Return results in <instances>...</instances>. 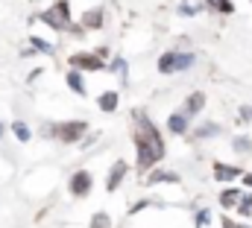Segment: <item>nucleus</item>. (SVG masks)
Wrapping results in <instances>:
<instances>
[{
  "mask_svg": "<svg viewBox=\"0 0 252 228\" xmlns=\"http://www.w3.org/2000/svg\"><path fill=\"white\" fill-rule=\"evenodd\" d=\"M135 143H138V167H141V170H150V164H156V161H158L156 149H153V146H150L141 135L135 138Z\"/></svg>",
  "mask_w": 252,
  "mask_h": 228,
  "instance_id": "nucleus-5",
  "label": "nucleus"
},
{
  "mask_svg": "<svg viewBox=\"0 0 252 228\" xmlns=\"http://www.w3.org/2000/svg\"><path fill=\"white\" fill-rule=\"evenodd\" d=\"M241 175V167H232V164H214V178L217 181H232V178H238Z\"/></svg>",
  "mask_w": 252,
  "mask_h": 228,
  "instance_id": "nucleus-8",
  "label": "nucleus"
},
{
  "mask_svg": "<svg viewBox=\"0 0 252 228\" xmlns=\"http://www.w3.org/2000/svg\"><path fill=\"white\" fill-rule=\"evenodd\" d=\"M241 196H244V193H241V190H235V187H232V190H223V196H220V205H223V208H238Z\"/></svg>",
  "mask_w": 252,
  "mask_h": 228,
  "instance_id": "nucleus-14",
  "label": "nucleus"
},
{
  "mask_svg": "<svg viewBox=\"0 0 252 228\" xmlns=\"http://www.w3.org/2000/svg\"><path fill=\"white\" fill-rule=\"evenodd\" d=\"M135 120H138V126H141V132H138V135H141V138H144V141H147V143L156 149V155L161 158V155H164V143H161V138H158L156 126H153V123H150L144 114H135Z\"/></svg>",
  "mask_w": 252,
  "mask_h": 228,
  "instance_id": "nucleus-3",
  "label": "nucleus"
},
{
  "mask_svg": "<svg viewBox=\"0 0 252 228\" xmlns=\"http://www.w3.org/2000/svg\"><path fill=\"white\" fill-rule=\"evenodd\" d=\"M232 146H235V152H250L252 141H250V138H235V143H232Z\"/></svg>",
  "mask_w": 252,
  "mask_h": 228,
  "instance_id": "nucleus-22",
  "label": "nucleus"
},
{
  "mask_svg": "<svg viewBox=\"0 0 252 228\" xmlns=\"http://www.w3.org/2000/svg\"><path fill=\"white\" fill-rule=\"evenodd\" d=\"M208 220H211V211H208V208H202V211L196 214V228H205V226H208Z\"/></svg>",
  "mask_w": 252,
  "mask_h": 228,
  "instance_id": "nucleus-23",
  "label": "nucleus"
},
{
  "mask_svg": "<svg viewBox=\"0 0 252 228\" xmlns=\"http://www.w3.org/2000/svg\"><path fill=\"white\" fill-rule=\"evenodd\" d=\"M0 135H3V123H0Z\"/></svg>",
  "mask_w": 252,
  "mask_h": 228,
  "instance_id": "nucleus-27",
  "label": "nucleus"
},
{
  "mask_svg": "<svg viewBox=\"0 0 252 228\" xmlns=\"http://www.w3.org/2000/svg\"><path fill=\"white\" fill-rule=\"evenodd\" d=\"M193 61H196L193 53L173 50V53H164V56L158 58V70H161V73H182V70H188Z\"/></svg>",
  "mask_w": 252,
  "mask_h": 228,
  "instance_id": "nucleus-1",
  "label": "nucleus"
},
{
  "mask_svg": "<svg viewBox=\"0 0 252 228\" xmlns=\"http://www.w3.org/2000/svg\"><path fill=\"white\" fill-rule=\"evenodd\" d=\"M12 132H15V138H18V141H30V126H27V123H21V120H18V123H12Z\"/></svg>",
  "mask_w": 252,
  "mask_h": 228,
  "instance_id": "nucleus-17",
  "label": "nucleus"
},
{
  "mask_svg": "<svg viewBox=\"0 0 252 228\" xmlns=\"http://www.w3.org/2000/svg\"><path fill=\"white\" fill-rule=\"evenodd\" d=\"M217 132H220V129H217L214 123H205V126H199V129H196V135H199V138H214Z\"/></svg>",
  "mask_w": 252,
  "mask_h": 228,
  "instance_id": "nucleus-21",
  "label": "nucleus"
},
{
  "mask_svg": "<svg viewBox=\"0 0 252 228\" xmlns=\"http://www.w3.org/2000/svg\"><path fill=\"white\" fill-rule=\"evenodd\" d=\"M30 41H32V47H35V50H38V53H53V44H47V41H44V38H35V35H32V38H30Z\"/></svg>",
  "mask_w": 252,
  "mask_h": 228,
  "instance_id": "nucleus-20",
  "label": "nucleus"
},
{
  "mask_svg": "<svg viewBox=\"0 0 252 228\" xmlns=\"http://www.w3.org/2000/svg\"><path fill=\"white\" fill-rule=\"evenodd\" d=\"M126 175V161H115V167L109 172V190H118V184L124 181Z\"/></svg>",
  "mask_w": 252,
  "mask_h": 228,
  "instance_id": "nucleus-10",
  "label": "nucleus"
},
{
  "mask_svg": "<svg viewBox=\"0 0 252 228\" xmlns=\"http://www.w3.org/2000/svg\"><path fill=\"white\" fill-rule=\"evenodd\" d=\"M85 27H103V9H94L85 15Z\"/></svg>",
  "mask_w": 252,
  "mask_h": 228,
  "instance_id": "nucleus-16",
  "label": "nucleus"
},
{
  "mask_svg": "<svg viewBox=\"0 0 252 228\" xmlns=\"http://www.w3.org/2000/svg\"><path fill=\"white\" fill-rule=\"evenodd\" d=\"M97 106H100L103 112H115V109H118V94H115V91H106V94H100Z\"/></svg>",
  "mask_w": 252,
  "mask_h": 228,
  "instance_id": "nucleus-13",
  "label": "nucleus"
},
{
  "mask_svg": "<svg viewBox=\"0 0 252 228\" xmlns=\"http://www.w3.org/2000/svg\"><path fill=\"white\" fill-rule=\"evenodd\" d=\"M211 3H214L217 9H223V12H232V9H235V6H232V0H211Z\"/></svg>",
  "mask_w": 252,
  "mask_h": 228,
  "instance_id": "nucleus-24",
  "label": "nucleus"
},
{
  "mask_svg": "<svg viewBox=\"0 0 252 228\" xmlns=\"http://www.w3.org/2000/svg\"><path fill=\"white\" fill-rule=\"evenodd\" d=\"M179 12H182V15H196V12H199V6H188V3H182V6H179Z\"/></svg>",
  "mask_w": 252,
  "mask_h": 228,
  "instance_id": "nucleus-25",
  "label": "nucleus"
},
{
  "mask_svg": "<svg viewBox=\"0 0 252 228\" xmlns=\"http://www.w3.org/2000/svg\"><path fill=\"white\" fill-rule=\"evenodd\" d=\"M238 211H241L244 217H252V193H244V196H241V202H238Z\"/></svg>",
  "mask_w": 252,
  "mask_h": 228,
  "instance_id": "nucleus-18",
  "label": "nucleus"
},
{
  "mask_svg": "<svg viewBox=\"0 0 252 228\" xmlns=\"http://www.w3.org/2000/svg\"><path fill=\"white\" fill-rule=\"evenodd\" d=\"M41 21L44 24H50L53 29H73V32H79V27H70V15H67V3H56L53 9H47L44 15H41Z\"/></svg>",
  "mask_w": 252,
  "mask_h": 228,
  "instance_id": "nucleus-2",
  "label": "nucleus"
},
{
  "mask_svg": "<svg viewBox=\"0 0 252 228\" xmlns=\"http://www.w3.org/2000/svg\"><path fill=\"white\" fill-rule=\"evenodd\" d=\"M167 129H170L173 135L188 132V112L185 114H170V117H167Z\"/></svg>",
  "mask_w": 252,
  "mask_h": 228,
  "instance_id": "nucleus-9",
  "label": "nucleus"
},
{
  "mask_svg": "<svg viewBox=\"0 0 252 228\" xmlns=\"http://www.w3.org/2000/svg\"><path fill=\"white\" fill-rule=\"evenodd\" d=\"M85 129H88V123L73 120V123H56L50 132H53L56 138H62V141H79V138L85 135Z\"/></svg>",
  "mask_w": 252,
  "mask_h": 228,
  "instance_id": "nucleus-4",
  "label": "nucleus"
},
{
  "mask_svg": "<svg viewBox=\"0 0 252 228\" xmlns=\"http://www.w3.org/2000/svg\"><path fill=\"white\" fill-rule=\"evenodd\" d=\"M109 226H112L109 214H94V217H91V228H109Z\"/></svg>",
  "mask_w": 252,
  "mask_h": 228,
  "instance_id": "nucleus-19",
  "label": "nucleus"
},
{
  "mask_svg": "<svg viewBox=\"0 0 252 228\" xmlns=\"http://www.w3.org/2000/svg\"><path fill=\"white\" fill-rule=\"evenodd\" d=\"M67 88H70L73 94H79V97L85 94V82H82V73H79L76 67H73V70L67 73Z\"/></svg>",
  "mask_w": 252,
  "mask_h": 228,
  "instance_id": "nucleus-11",
  "label": "nucleus"
},
{
  "mask_svg": "<svg viewBox=\"0 0 252 228\" xmlns=\"http://www.w3.org/2000/svg\"><path fill=\"white\" fill-rule=\"evenodd\" d=\"M70 64L79 67V70H103V67H106L97 56H88V53H76V56H70Z\"/></svg>",
  "mask_w": 252,
  "mask_h": 228,
  "instance_id": "nucleus-6",
  "label": "nucleus"
},
{
  "mask_svg": "<svg viewBox=\"0 0 252 228\" xmlns=\"http://www.w3.org/2000/svg\"><path fill=\"white\" fill-rule=\"evenodd\" d=\"M147 205H150V202H147V199H144V202H138V205H135V208H132V214H138V211H144V208H147Z\"/></svg>",
  "mask_w": 252,
  "mask_h": 228,
  "instance_id": "nucleus-26",
  "label": "nucleus"
},
{
  "mask_svg": "<svg viewBox=\"0 0 252 228\" xmlns=\"http://www.w3.org/2000/svg\"><path fill=\"white\" fill-rule=\"evenodd\" d=\"M147 181H150V184H158V181H173V184H176V181H179V175H176V172L156 170V172H150V178H147Z\"/></svg>",
  "mask_w": 252,
  "mask_h": 228,
  "instance_id": "nucleus-15",
  "label": "nucleus"
},
{
  "mask_svg": "<svg viewBox=\"0 0 252 228\" xmlns=\"http://www.w3.org/2000/svg\"><path fill=\"white\" fill-rule=\"evenodd\" d=\"M202 106H205V94H202V91H196V94H190V97H188V103H185V112H188V114H196V112H202Z\"/></svg>",
  "mask_w": 252,
  "mask_h": 228,
  "instance_id": "nucleus-12",
  "label": "nucleus"
},
{
  "mask_svg": "<svg viewBox=\"0 0 252 228\" xmlns=\"http://www.w3.org/2000/svg\"><path fill=\"white\" fill-rule=\"evenodd\" d=\"M88 190H91V175L85 170L73 172V178H70V193H73V196H85Z\"/></svg>",
  "mask_w": 252,
  "mask_h": 228,
  "instance_id": "nucleus-7",
  "label": "nucleus"
}]
</instances>
